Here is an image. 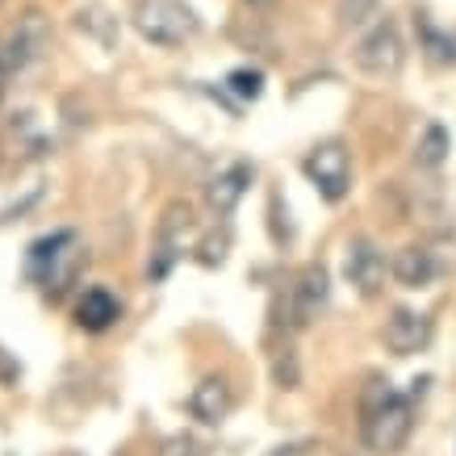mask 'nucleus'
Listing matches in <instances>:
<instances>
[{"label": "nucleus", "mask_w": 456, "mask_h": 456, "mask_svg": "<svg viewBox=\"0 0 456 456\" xmlns=\"http://www.w3.org/2000/svg\"><path fill=\"white\" fill-rule=\"evenodd\" d=\"M411 431H415V398L389 389V381H373V389L364 394V419H360L364 444L381 456H394L406 448Z\"/></svg>", "instance_id": "f257e3e1"}, {"label": "nucleus", "mask_w": 456, "mask_h": 456, "mask_svg": "<svg viewBox=\"0 0 456 456\" xmlns=\"http://www.w3.org/2000/svg\"><path fill=\"white\" fill-rule=\"evenodd\" d=\"M84 264V251H80V235L76 231H51V235H42L29 243L26 251V277L38 285L46 297H59V293H68V285L76 281Z\"/></svg>", "instance_id": "f03ea898"}, {"label": "nucleus", "mask_w": 456, "mask_h": 456, "mask_svg": "<svg viewBox=\"0 0 456 456\" xmlns=\"http://www.w3.org/2000/svg\"><path fill=\"white\" fill-rule=\"evenodd\" d=\"M134 29L151 46H184L201 29V17L184 0H139L134 4Z\"/></svg>", "instance_id": "7ed1b4c3"}, {"label": "nucleus", "mask_w": 456, "mask_h": 456, "mask_svg": "<svg viewBox=\"0 0 456 456\" xmlns=\"http://www.w3.org/2000/svg\"><path fill=\"white\" fill-rule=\"evenodd\" d=\"M302 172L305 180L318 189L322 201H344L347 189H352V159H347V147L344 142H318L314 151L302 159Z\"/></svg>", "instance_id": "20e7f679"}, {"label": "nucleus", "mask_w": 456, "mask_h": 456, "mask_svg": "<svg viewBox=\"0 0 456 456\" xmlns=\"http://www.w3.org/2000/svg\"><path fill=\"white\" fill-rule=\"evenodd\" d=\"M402 63H406V42H402L398 26L381 17L364 38L356 42V68L369 71V76H398Z\"/></svg>", "instance_id": "39448f33"}, {"label": "nucleus", "mask_w": 456, "mask_h": 456, "mask_svg": "<svg viewBox=\"0 0 456 456\" xmlns=\"http://www.w3.org/2000/svg\"><path fill=\"white\" fill-rule=\"evenodd\" d=\"M193 226V209L184 206V201H172L164 209V222H159V243H155V256L147 264V277L151 281H164L172 273V264L180 260V251H184V231Z\"/></svg>", "instance_id": "423d86ee"}, {"label": "nucleus", "mask_w": 456, "mask_h": 456, "mask_svg": "<svg viewBox=\"0 0 456 456\" xmlns=\"http://www.w3.org/2000/svg\"><path fill=\"white\" fill-rule=\"evenodd\" d=\"M344 277L360 297H377V293L386 289V256L369 239H352L344 256Z\"/></svg>", "instance_id": "0eeeda50"}, {"label": "nucleus", "mask_w": 456, "mask_h": 456, "mask_svg": "<svg viewBox=\"0 0 456 456\" xmlns=\"http://www.w3.org/2000/svg\"><path fill=\"white\" fill-rule=\"evenodd\" d=\"M327 297H331V277H327V268H322V264L302 268L297 285L289 289V327L314 322V318L327 310Z\"/></svg>", "instance_id": "6e6552de"}, {"label": "nucleus", "mask_w": 456, "mask_h": 456, "mask_svg": "<svg viewBox=\"0 0 456 456\" xmlns=\"http://www.w3.org/2000/svg\"><path fill=\"white\" fill-rule=\"evenodd\" d=\"M189 411H193L197 423L218 428L222 419L235 411V389H231V381H226L222 373L201 377V381L193 386V394H189Z\"/></svg>", "instance_id": "1a4fd4ad"}, {"label": "nucleus", "mask_w": 456, "mask_h": 456, "mask_svg": "<svg viewBox=\"0 0 456 456\" xmlns=\"http://www.w3.org/2000/svg\"><path fill=\"white\" fill-rule=\"evenodd\" d=\"M431 344V318L419 310H394L386 322V347L394 356H415Z\"/></svg>", "instance_id": "9d476101"}, {"label": "nucleus", "mask_w": 456, "mask_h": 456, "mask_svg": "<svg viewBox=\"0 0 456 456\" xmlns=\"http://www.w3.org/2000/svg\"><path fill=\"white\" fill-rule=\"evenodd\" d=\"M251 180H256V167L248 164V159H239V164H231L226 172H218V176L209 180V209L218 214V218H231L235 214V206L243 201V193L251 189Z\"/></svg>", "instance_id": "9b49d317"}, {"label": "nucleus", "mask_w": 456, "mask_h": 456, "mask_svg": "<svg viewBox=\"0 0 456 456\" xmlns=\"http://www.w3.org/2000/svg\"><path fill=\"white\" fill-rule=\"evenodd\" d=\"M389 273L398 281L402 289H431L436 277L444 273V264L436 260V251L431 248H402L389 264Z\"/></svg>", "instance_id": "f8f14e48"}, {"label": "nucleus", "mask_w": 456, "mask_h": 456, "mask_svg": "<svg viewBox=\"0 0 456 456\" xmlns=\"http://www.w3.org/2000/svg\"><path fill=\"white\" fill-rule=\"evenodd\" d=\"M122 318V302L113 297L110 289H84V297L76 302V327L88 335H101V331H110L113 322Z\"/></svg>", "instance_id": "ddd939ff"}, {"label": "nucleus", "mask_w": 456, "mask_h": 456, "mask_svg": "<svg viewBox=\"0 0 456 456\" xmlns=\"http://www.w3.org/2000/svg\"><path fill=\"white\" fill-rule=\"evenodd\" d=\"M448 151H452V134H448V126L431 122L423 134H419L415 142V164L419 167H440L444 159H448Z\"/></svg>", "instance_id": "4468645a"}, {"label": "nucleus", "mask_w": 456, "mask_h": 456, "mask_svg": "<svg viewBox=\"0 0 456 456\" xmlns=\"http://www.w3.org/2000/svg\"><path fill=\"white\" fill-rule=\"evenodd\" d=\"M222 88H226V93H235L243 105H251V101L264 97V71L260 68H235L231 76H226Z\"/></svg>", "instance_id": "2eb2a0df"}, {"label": "nucleus", "mask_w": 456, "mask_h": 456, "mask_svg": "<svg viewBox=\"0 0 456 456\" xmlns=\"http://www.w3.org/2000/svg\"><path fill=\"white\" fill-rule=\"evenodd\" d=\"M423 46H428V55L436 59V63H456V38L440 34V29L428 26V21H423Z\"/></svg>", "instance_id": "dca6fc26"}, {"label": "nucleus", "mask_w": 456, "mask_h": 456, "mask_svg": "<svg viewBox=\"0 0 456 456\" xmlns=\"http://www.w3.org/2000/svg\"><path fill=\"white\" fill-rule=\"evenodd\" d=\"M226 248H231V239L226 235H209L201 248H197V260L206 264V268H218L222 260H226Z\"/></svg>", "instance_id": "f3484780"}, {"label": "nucleus", "mask_w": 456, "mask_h": 456, "mask_svg": "<svg viewBox=\"0 0 456 456\" xmlns=\"http://www.w3.org/2000/svg\"><path fill=\"white\" fill-rule=\"evenodd\" d=\"M273 381H277L281 389H297V360L293 356L277 360V364H273Z\"/></svg>", "instance_id": "a211bd4d"}, {"label": "nucleus", "mask_w": 456, "mask_h": 456, "mask_svg": "<svg viewBox=\"0 0 456 456\" xmlns=\"http://www.w3.org/2000/svg\"><path fill=\"white\" fill-rule=\"evenodd\" d=\"M373 4H377V0H347V4H344V21H347V26H360V21H364V13H373Z\"/></svg>", "instance_id": "6ab92c4d"}, {"label": "nucleus", "mask_w": 456, "mask_h": 456, "mask_svg": "<svg viewBox=\"0 0 456 456\" xmlns=\"http://www.w3.org/2000/svg\"><path fill=\"white\" fill-rule=\"evenodd\" d=\"M164 456H197V448H193L189 440H172V444H167V452H164Z\"/></svg>", "instance_id": "aec40b11"}, {"label": "nucleus", "mask_w": 456, "mask_h": 456, "mask_svg": "<svg viewBox=\"0 0 456 456\" xmlns=\"http://www.w3.org/2000/svg\"><path fill=\"white\" fill-rule=\"evenodd\" d=\"M9 80H13V71H9V63L0 59V101H4V93H9Z\"/></svg>", "instance_id": "412c9836"}, {"label": "nucleus", "mask_w": 456, "mask_h": 456, "mask_svg": "<svg viewBox=\"0 0 456 456\" xmlns=\"http://www.w3.org/2000/svg\"><path fill=\"white\" fill-rule=\"evenodd\" d=\"M273 456H305V444H285V448H273Z\"/></svg>", "instance_id": "4be33fe9"}, {"label": "nucleus", "mask_w": 456, "mask_h": 456, "mask_svg": "<svg viewBox=\"0 0 456 456\" xmlns=\"http://www.w3.org/2000/svg\"><path fill=\"white\" fill-rule=\"evenodd\" d=\"M248 4H256V9H264V4H273V0H248Z\"/></svg>", "instance_id": "5701e85b"}]
</instances>
